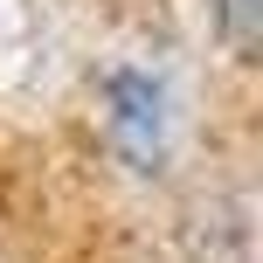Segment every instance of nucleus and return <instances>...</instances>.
Returning <instances> with one entry per match:
<instances>
[{"label":"nucleus","mask_w":263,"mask_h":263,"mask_svg":"<svg viewBox=\"0 0 263 263\" xmlns=\"http://www.w3.org/2000/svg\"><path fill=\"white\" fill-rule=\"evenodd\" d=\"M215 14H222L229 49H256V35H263V0H215Z\"/></svg>","instance_id":"2"},{"label":"nucleus","mask_w":263,"mask_h":263,"mask_svg":"<svg viewBox=\"0 0 263 263\" xmlns=\"http://www.w3.org/2000/svg\"><path fill=\"white\" fill-rule=\"evenodd\" d=\"M104 104H111V145L139 173H153L166 159V90L153 77H139V69H118L104 83Z\"/></svg>","instance_id":"1"}]
</instances>
